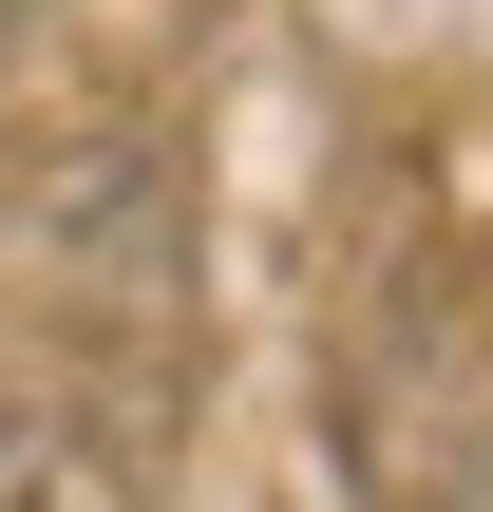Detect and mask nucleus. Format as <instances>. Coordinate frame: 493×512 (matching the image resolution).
I'll return each mask as SVG.
<instances>
[{
    "mask_svg": "<svg viewBox=\"0 0 493 512\" xmlns=\"http://www.w3.org/2000/svg\"><path fill=\"white\" fill-rule=\"evenodd\" d=\"M0 512H133V456L95 418H0Z\"/></svg>",
    "mask_w": 493,
    "mask_h": 512,
    "instance_id": "1",
    "label": "nucleus"
}]
</instances>
